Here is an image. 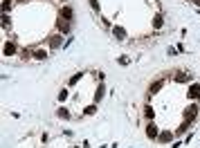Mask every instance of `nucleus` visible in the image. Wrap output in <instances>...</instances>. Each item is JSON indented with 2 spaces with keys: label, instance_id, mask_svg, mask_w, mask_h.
I'll use <instances>...</instances> for the list:
<instances>
[{
  "label": "nucleus",
  "instance_id": "1",
  "mask_svg": "<svg viewBox=\"0 0 200 148\" xmlns=\"http://www.w3.org/2000/svg\"><path fill=\"white\" fill-rule=\"evenodd\" d=\"M200 96V85H191L189 88V99H198Z\"/></svg>",
  "mask_w": 200,
  "mask_h": 148
},
{
  "label": "nucleus",
  "instance_id": "3",
  "mask_svg": "<svg viewBox=\"0 0 200 148\" xmlns=\"http://www.w3.org/2000/svg\"><path fill=\"white\" fill-rule=\"evenodd\" d=\"M196 115H198V106H191L187 110V119H196Z\"/></svg>",
  "mask_w": 200,
  "mask_h": 148
},
{
  "label": "nucleus",
  "instance_id": "7",
  "mask_svg": "<svg viewBox=\"0 0 200 148\" xmlns=\"http://www.w3.org/2000/svg\"><path fill=\"white\" fill-rule=\"evenodd\" d=\"M9 7H11V0H5V2H2V11H5V14L9 11Z\"/></svg>",
  "mask_w": 200,
  "mask_h": 148
},
{
  "label": "nucleus",
  "instance_id": "10",
  "mask_svg": "<svg viewBox=\"0 0 200 148\" xmlns=\"http://www.w3.org/2000/svg\"><path fill=\"white\" fill-rule=\"evenodd\" d=\"M59 43H61V36H54V41H52V47H56Z\"/></svg>",
  "mask_w": 200,
  "mask_h": 148
},
{
  "label": "nucleus",
  "instance_id": "11",
  "mask_svg": "<svg viewBox=\"0 0 200 148\" xmlns=\"http://www.w3.org/2000/svg\"><path fill=\"white\" fill-rule=\"evenodd\" d=\"M191 2H196V5H200V0H191Z\"/></svg>",
  "mask_w": 200,
  "mask_h": 148
},
{
  "label": "nucleus",
  "instance_id": "8",
  "mask_svg": "<svg viewBox=\"0 0 200 148\" xmlns=\"http://www.w3.org/2000/svg\"><path fill=\"white\" fill-rule=\"evenodd\" d=\"M144 112H146V117H153V108H151V106H146Z\"/></svg>",
  "mask_w": 200,
  "mask_h": 148
},
{
  "label": "nucleus",
  "instance_id": "6",
  "mask_svg": "<svg viewBox=\"0 0 200 148\" xmlns=\"http://www.w3.org/2000/svg\"><path fill=\"white\" fill-rule=\"evenodd\" d=\"M160 88H162V81H157V83H153V85H151V94H155V92H157V90H160Z\"/></svg>",
  "mask_w": 200,
  "mask_h": 148
},
{
  "label": "nucleus",
  "instance_id": "2",
  "mask_svg": "<svg viewBox=\"0 0 200 148\" xmlns=\"http://www.w3.org/2000/svg\"><path fill=\"white\" fill-rule=\"evenodd\" d=\"M5 54H7V56L16 54V45H14V43H7V45H5Z\"/></svg>",
  "mask_w": 200,
  "mask_h": 148
},
{
  "label": "nucleus",
  "instance_id": "4",
  "mask_svg": "<svg viewBox=\"0 0 200 148\" xmlns=\"http://www.w3.org/2000/svg\"><path fill=\"white\" fill-rule=\"evenodd\" d=\"M146 133H148V137H155V135H157V128H155V123H151Z\"/></svg>",
  "mask_w": 200,
  "mask_h": 148
},
{
  "label": "nucleus",
  "instance_id": "9",
  "mask_svg": "<svg viewBox=\"0 0 200 148\" xmlns=\"http://www.w3.org/2000/svg\"><path fill=\"white\" fill-rule=\"evenodd\" d=\"M59 27H61V32H67V27H70V25H67V22H59Z\"/></svg>",
  "mask_w": 200,
  "mask_h": 148
},
{
  "label": "nucleus",
  "instance_id": "5",
  "mask_svg": "<svg viewBox=\"0 0 200 148\" xmlns=\"http://www.w3.org/2000/svg\"><path fill=\"white\" fill-rule=\"evenodd\" d=\"M153 27H155V29L162 27V16H155V18H153Z\"/></svg>",
  "mask_w": 200,
  "mask_h": 148
}]
</instances>
